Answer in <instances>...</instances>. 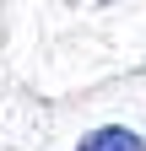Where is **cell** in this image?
I'll return each instance as SVG.
<instances>
[{
	"mask_svg": "<svg viewBox=\"0 0 146 151\" xmlns=\"http://www.w3.org/2000/svg\"><path fill=\"white\" fill-rule=\"evenodd\" d=\"M76 151H146V140L135 135V129H124V124H103V129H92V135H81Z\"/></svg>",
	"mask_w": 146,
	"mask_h": 151,
	"instance_id": "obj_1",
	"label": "cell"
}]
</instances>
